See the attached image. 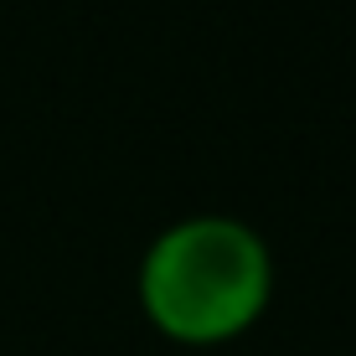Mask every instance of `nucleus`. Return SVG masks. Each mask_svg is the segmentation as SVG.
<instances>
[{"instance_id":"nucleus-1","label":"nucleus","mask_w":356,"mask_h":356,"mask_svg":"<svg viewBox=\"0 0 356 356\" xmlns=\"http://www.w3.org/2000/svg\"><path fill=\"white\" fill-rule=\"evenodd\" d=\"M140 315L176 346H227L274 300V253L248 217L191 212L145 243L134 268Z\"/></svg>"}]
</instances>
